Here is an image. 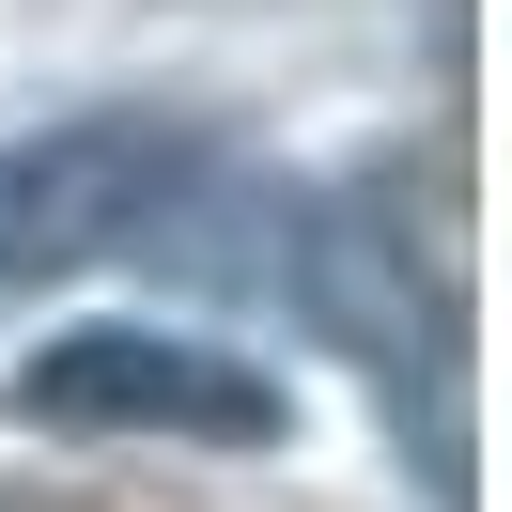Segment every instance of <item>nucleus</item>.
<instances>
[{
  "label": "nucleus",
  "instance_id": "f03ea898",
  "mask_svg": "<svg viewBox=\"0 0 512 512\" xmlns=\"http://www.w3.org/2000/svg\"><path fill=\"white\" fill-rule=\"evenodd\" d=\"M16 404L47 435H218V450H280V388L233 373L218 342H156V326H78L16 373Z\"/></svg>",
  "mask_w": 512,
  "mask_h": 512
},
{
  "label": "nucleus",
  "instance_id": "f257e3e1",
  "mask_svg": "<svg viewBox=\"0 0 512 512\" xmlns=\"http://www.w3.org/2000/svg\"><path fill=\"white\" fill-rule=\"evenodd\" d=\"M187 171H202V140L156 125V109H78V125L16 140V156H0V295L140 249V233L187 202Z\"/></svg>",
  "mask_w": 512,
  "mask_h": 512
}]
</instances>
